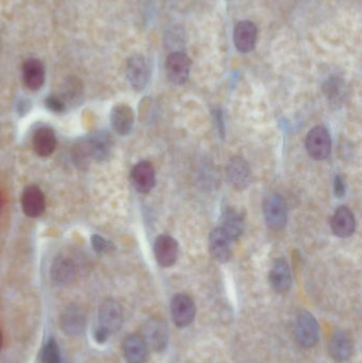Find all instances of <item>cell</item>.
Returning <instances> with one entry per match:
<instances>
[{"label": "cell", "mask_w": 362, "mask_h": 363, "mask_svg": "<svg viewBox=\"0 0 362 363\" xmlns=\"http://www.w3.org/2000/svg\"><path fill=\"white\" fill-rule=\"evenodd\" d=\"M226 179L235 191H242L248 188L251 183V169L248 161L240 157H234L228 161L226 167Z\"/></svg>", "instance_id": "8992f818"}, {"label": "cell", "mask_w": 362, "mask_h": 363, "mask_svg": "<svg viewBox=\"0 0 362 363\" xmlns=\"http://www.w3.org/2000/svg\"><path fill=\"white\" fill-rule=\"evenodd\" d=\"M154 255L161 267L170 268L178 260V241L169 235H161L155 240Z\"/></svg>", "instance_id": "9c48e42d"}, {"label": "cell", "mask_w": 362, "mask_h": 363, "mask_svg": "<svg viewBox=\"0 0 362 363\" xmlns=\"http://www.w3.org/2000/svg\"><path fill=\"white\" fill-rule=\"evenodd\" d=\"M45 105L47 109L53 113H63L66 109V105L62 100L61 97L57 96H49L45 100Z\"/></svg>", "instance_id": "4dcf8cb0"}, {"label": "cell", "mask_w": 362, "mask_h": 363, "mask_svg": "<svg viewBox=\"0 0 362 363\" xmlns=\"http://www.w3.org/2000/svg\"><path fill=\"white\" fill-rule=\"evenodd\" d=\"M166 325L163 321L154 320L149 321L145 325L144 330L141 337L146 341L148 348L161 352L165 350L168 343V332H167Z\"/></svg>", "instance_id": "7c38bea8"}, {"label": "cell", "mask_w": 362, "mask_h": 363, "mask_svg": "<svg viewBox=\"0 0 362 363\" xmlns=\"http://www.w3.org/2000/svg\"><path fill=\"white\" fill-rule=\"evenodd\" d=\"M42 361L43 363H61V354H60L59 345L55 339H51L46 343L42 351Z\"/></svg>", "instance_id": "f1b7e54d"}, {"label": "cell", "mask_w": 362, "mask_h": 363, "mask_svg": "<svg viewBox=\"0 0 362 363\" xmlns=\"http://www.w3.org/2000/svg\"><path fill=\"white\" fill-rule=\"evenodd\" d=\"M192 61L183 51L171 53L165 63V71L169 81L173 85H182L188 80Z\"/></svg>", "instance_id": "5b68a950"}, {"label": "cell", "mask_w": 362, "mask_h": 363, "mask_svg": "<svg viewBox=\"0 0 362 363\" xmlns=\"http://www.w3.org/2000/svg\"><path fill=\"white\" fill-rule=\"evenodd\" d=\"M123 323V311L121 305L112 299L105 300L99 309V326L112 335L118 332Z\"/></svg>", "instance_id": "52a82bcc"}, {"label": "cell", "mask_w": 362, "mask_h": 363, "mask_svg": "<svg viewBox=\"0 0 362 363\" xmlns=\"http://www.w3.org/2000/svg\"><path fill=\"white\" fill-rule=\"evenodd\" d=\"M171 317L177 326L180 328L190 326L196 317V305L190 295L184 293L173 296L171 301Z\"/></svg>", "instance_id": "277c9868"}, {"label": "cell", "mask_w": 362, "mask_h": 363, "mask_svg": "<svg viewBox=\"0 0 362 363\" xmlns=\"http://www.w3.org/2000/svg\"><path fill=\"white\" fill-rule=\"evenodd\" d=\"M269 282L272 289L280 294H285L291 289V271L285 258L280 257L274 260L269 273Z\"/></svg>", "instance_id": "30bf717a"}, {"label": "cell", "mask_w": 362, "mask_h": 363, "mask_svg": "<svg viewBox=\"0 0 362 363\" xmlns=\"http://www.w3.org/2000/svg\"><path fill=\"white\" fill-rule=\"evenodd\" d=\"M257 28L250 21H242L234 29L235 47L242 53H248L255 48Z\"/></svg>", "instance_id": "9a60e30c"}, {"label": "cell", "mask_w": 362, "mask_h": 363, "mask_svg": "<svg viewBox=\"0 0 362 363\" xmlns=\"http://www.w3.org/2000/svg\"><path fill=\"white\" fill-rule=\"evenodd\" d=\"M306 150L311 159L324 161L330 155L332 139L329 132L323 125L312 127L306 137Z\"/></svg>", "instance_id": "3957f363"}, {"label": "cell", "mask_w": 362, "mask_h": 363, "mask_svg": "<svg viewBox=\"0 0 362 363\" xmlns=\"http://www.w3.org/2000/svg\"><path fill=\"white\" fill-rule=\"evenodd\" d=\"M220 229L232 239L236 241L242 237L244 231V218L242 213L233 207H228L222 213Z\"/></svg>", "instance_id": "7402d4cb"}, {"label": "cell", "mask_w": 362, "mask_h": 363, "mask_svg": "<svg viewBox=\"0 0 362 363\" xmlns=\"http://www.w3.org/2000/svg\"><path fill=\"white\" fill-rule=\"evenodd\" d=\"M57 137L51 127H41L33 136V149L39 157H47L55 152Z\"/></svg>", "instance_id": "d4e9b609"}, {"label": "cell", "mask_w": 362, "mask_h": 363, "mask_svg": "<svg viewBox=\"0 0 362 363\" xmlns=\"http://www.w3.org/2000/svg\"><path fill=\"white\" fill-rule=\"evenodd\" d=\"M23 76L26 87L31 91H37L43 87L45 81L43 64L37 59L28 60L24 64Z\"/></svg>", "instance_id": "cb8c5ba5"}, {"label": "cell", "mask_w": 362, "mask_h": 363, "mask_svg": "<svg viewBox=\"0 0 362 363\" xmlns=\"http://www.w3.org/2000/svg\"><path fill=\"white\" fill-rule=\"evenodd\" d=\"M127 76L135 91H141L146 89L150 73L144 57L136 55L130 57L127 65Z\"/></svg>", "instance_id": "5bb4252c"}, {"label": "cell", "mask_w": 362, "mask_h": 363, "mask_svg": "<svg viewBox=\"0 0 362 363\" xmlns=\"http://www.w3.org/2000/svg\"><path fill=\"white\" fill-rule=\"evenodd\" d=\"M77 275L75 263L69 257L59 256L51 266V278L60 286L71 284Z\"/></svg>", "instance_id": "603a6c76"}, {"label": "cell", "mask_w": 362, "mask_h": 363, "mask_svg": "<svg viewBox=\"0 0 362 363\" xmlns=\"http://www.w3.org/2000/svg\"><path fill=\"white\" fill-rule=\"evenodd\" d=\"M330 227L334 234L340 238H349L355 232L356 221L351 209L340 206L330 220Z\"/></svg>", "instance_id": "ac0fdd59"}, {"label": "cell", "mask_w": 362, "mask_h": 363, "mask_svg": "<svg viewBox=\"0 0 362 363\" xmlns=\"http://www.w3.org/2000/svg\"><path fill=\"white\" fill-rule=\"evenodd\" d=\"M319 324L309 311L302 310L298 313L294 325V336L302 348H314L319 341Z\"/></svg>", "instance_id": "7a4b0ae2"}, {"label": "cell", "mask_w": 362, "mask_h": 363, "mask_svg": "<svg viewBox=\"0 0 362 363\" xmlns=\"http://www.w3.org/2000/svg\"><path fill=\"white\" fill-rule=\"evenodd\" d=\"M123 355L128 363H146L149 348L141 335H129L123 343Z\"/></svg>", "instance_id": "2e32d148"}, {"label": "cell", "mask_w": 362, "mask_h": 363, "mask_svg": "<svg viewBox=\"0 0 362 363\" xmlns=\"http://www.w3.org/2000/svg\"><path fill=\"white\" fill-rule=\"evenodd\" d=\"M3 334H1V332H0V351H1V348H3Z\"/></svg>", "instance_id": "836d02e7"}, {"label": "cell", "mask_w": 362, "mask_h": 363, "mask_svg": "<svg viewBox=\"0 0 362 363\" xmlns=\"http://www.w3.org/2000/svg\"><path fill=\"white\" fill-rule=\"evenodd\" d=\"M111 125L117 134L128 135L134 125V112L128 105H117L111 111Z\"/></svg>", "instance_id": "44dd1931"}, {"label": "cell", "mask_w": 362, "mask_h": 363, "mask_svg": "<svg viewBox=\"0 0 362 363\" xmlns=\"http://www.w3.org/2000/svg\"><path fill=\"white\" fill-rule=\"evenodd\" d=\"M61 327L67 336L75 337L82 334L87 327L84 309L79 305H69L62 313Z\"/></svg>", "instance_id": "ba28073f"}, {"label": "cell", "mask_w": 362, "mask_h": 363, "mask_svg": "<svg viewBox=\"0 0 362 363\" xmlns=\"http://www.w3.org/2000/svg\"><path fill=\"white\" fill-rule=\"evenodd\" d=\"M324 93L327 96L330 103H339L344 93V83L337 77H332L324 85Z\"/></svg>", "instance_id": "4316f807"}, {"label": "cell", "mask_w": 362, "mask_h": 363, "mask_svg": "<svg viewBox=\"0 0 362 363\" xmlns=\"http://www.w3.org/2000/svg\"><path fill=\"white\" fill-rule=\"evenodd\" d=\"M91 245H93V250L96 251L99 254L109 252L115 247L112 241L107 240V239L99 236V235H93L91 236Z\"/></svg>", "instance_id": "f546056e"}, {"label": "cell", "mask_w": 362, "mask_h": 363, "mask_svg": "<svg viewBox=\"0 0 362 363\" xmlns=\"http://www.w3.org/2000/svg\"><path fill=\"white\" fill-rule=\"evenodd\" d=\"M232 239L218 227L208 237V250L219 263H228L232 257Z\"/></svg>", "instance_id": "8fae6325"}, {"label": "cell", "mask_w": 362, "mask_h": 363, "mask_svg": "<svg viewBox=\"0 0 362 363\" xmlns=\"http://www.w3.org/2000/svg\"><path fill=\"white\" fill-rule=\"evenodd\" d=\"M21 206L26 216L37 218L45 211V197L35 185L28 186L21 195Z\"/></svg>", "instance_id": "d6986e66"}, {"label": "cell", "mask_w": 362, "mask_h": 363, "mask_svg": "<svg viewBox=\"0 0 362 363\" xmlns=\"http://www.w3.org/2000/svg\"><path fill=\"white\" fill-rule=\"evenodd\" d=\"M131 179L133 186L138 193H150L156 182V175L152 163L147 161H139L131 171Z\"/></svg>", "instance_id": "4fadbf2b"}, {"label": "cell", "mask_w": 362, "mask_h": 363, "mask_svg": "<svg viewBox=\"0 0 362 363\" xmlns=\"http://www.w3.org/2000/svg\"><path fill=\"white\" fill-rule=\"evenodd\" d=\"M354 346L351 336L342 329H337L330 338L329 354L338 362L349 360L353 355Z\"/></svg>", "instance_id": "ffe728a7"}, {"label": "cell", "mask_w": 362, "mask_h": 363, "mask_svg": "<svg viewBox=\"0 0 362 363\" xmlns=\"http://www.w3.org/2000/svg\"><path fill=\"white\" fill-rule=\"evenodd\" d=\"M345 183L344 179L340 175H336L335 181H334V191H335V195L337 197H343L345 195Z\"/></svg>", "instance_id": "1f68e13d"}, {"label": "cell", "mask_w": 362, "mask_h": 363, "mask_svg": "<svg viewBox=\"0 0 362 363\" xmlns=\"http://www.w3.org/2000/svg\"><path fill=\"white\" fill-rule=\"evenodd\" d=\"M82 85L79 80L75 79V78H71L65 82L64 87H63V96L61 97L65 105H79L81 99H82Z\"/></svg>", "instance_id": "484cf974"}, {"label": "cell", "mask_w": 362, "mask_h": 363, "mask_svg": "<svg viewBox=\"0 0 362 363\" xmlns=\"http://www.w3.org/2000/svg\"><path fill=\"white\" fill-rule=\"evenodd\" d=\"M262 209L266 227L274 232H280L285 229L287 224V206L282 195L270 193L264 199Z\"/></svg>", "instance_id": "6da1fadb"}, {"label": "cell", "mask_w": 362, "mask_h": 363, "mask_svg": "<svg viewBox=\"0 0 362 363\" xmlns=\"http://www.w3.org/2000/svg\"><path fill=\"white\" fill-rule=\"evenodd\" d=\"M109 336H111L109 333L107 332L105 329H103L102 327L100 326H98V328L95 330V334H93L95 340H96L97 342L100 343V344H103V343L107 342Z\"/></svg>", "instance_id": "d6a6232c"}, {"label": "cell", "mask_w": 362, "mask_h": 363, "mask_svg": "<svg viewBox=\"0 0 362 363\" xmlns=\"http://www.w3.org/2000/svg\"><path fill=\"white\" fill-rule=\"evenodd\" d=\"M185 31L180 27H173L172 29L166 32L165 45L169 49H172L173 53L181 51V48L184 46Z\"/></svg>", "instance_id": "83f0119b"}, {"label": "cell", "mask_w": 362, "mask_h": 363, "mask_svg": "<svg viewBox=\"0 0 362 363\" xmlns=\"http://www.w3.org/2000/svg\"><path fill=\"white\" fill-rule=\"evenodd\" d=\"M113 139L105 131H98L93 133L87 143V154L98 161L109 159L112 153Z\"/></svg>", "instance_id": "e0dca14e"}]
</instances>
